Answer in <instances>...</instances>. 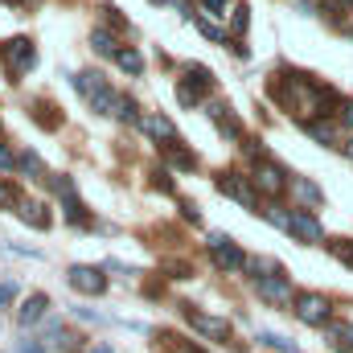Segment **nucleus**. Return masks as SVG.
<instances>
[{"label":"nucleus","instance_id":"f257e3e1","mask_svg":"<svg viewBox=\"0 0 353 353\" xmlns=\"http://www.w3.org/2000/svg\"><path fill=\"white\" fill-rule=\"evenodd\" d=\"M214 185H218V193H226V197L239 201L243 210H259V189H255V181H251L247 173L222 169V173L214 176Z\"/></svg>","mask_w":353,"mask_h":353},{"label":"nucleus","instance_id":"f03ea898","mask_svg":"<svg viewBox=\"0 0 353 353\" xmlns=\"http://www.w3.org/2000/svg\"><path fill=\"white\" fill-rule=\"evenodd\" d=\"M74 87H79V94L87 99L99 115H115V107H119V94L103 83V74H90V70H87V74H74Z\"/></svg>","mask_w":353,"mask_h":353},{"label":"nucleus","instance_id":"7ed1b4c3","mask_svg":"<svg viewBox=\"0 0 353 353\" xmlns=\"http://www.w3.org/2000/svg\"><path fill=\"white\" fill-rule=\"evenodd\" d=\"M4 66H8L12 79L29 74V70L37 66V50H33V41H29V37H12V41L4 46Z\"/></svg>","mask_w":353,"mask_h":353},{"label":"nucleus","instance_id":"20e7f679","mask_svg":"<svg viewBox=\"0 0 353 353\" xmlns=\"http://www.w3.org/2000/svg\"><path fill=\"white\" fill-rule=\"evenodd\" d=\"M296 316H300L304 325H329L333 304H329V296H321V292H304V296H296Z\"/></svg>","mask_w":353,"mask_h":353},{"label":"nucleus","instance_id":"39448f33","mask_svg":"<svg viewBox=\"0 0 353 353\" xmlns=\"http://www.w3.org/2000/svg\"><path fill=\"white\" fill-rule=\"evenodd\" d=\"M185 321H189L201 337H210V341H230V321H226V316H210V312H197L193 304H185Z\"/></svg>","mask_w":353,"mask_h":353},{"label":"nucleus","instance_id":"423d86ee","mask_svg":"<svg viewBox=\"0 0 353 353\" xmlns=\"http://www.w3.org/2000/svg\"><path fill=\"white\" fill-rule=\"evenodd\" d=\"M210 259L214 267H222V271H239V267H247V255L234 247V239H226V234H210Z\"/></svg>","mask_w":353,"mask_h":353},{"label":"nucleus","instance_id":"0eeeda50","mask_svg":"<svg viewBox=\"0 0 353 353\" xmlns=\"http://www.w3.org/2000/svg\"><path fill=\"white\" fill-rule=\"evenodd\" d=\"M251 181H255V189L267 193V197H279V193L288 189V173H283L275 161H263V157H259V165H255V176H251Z\"/></svg>","mask_w":353,"mask_h":353},{"label":"nucleus","instance_id":"6e6552de","mask_svg":"<svg viewBox=\"0 0 353 353\" xmlns=\"http://www.w3.org/2000/svg\"><path fill=\"white\" fill-rule=\"evenodd\" d=\"M70 288L74 292H83V296H103L107 292V275L99 271V267H87V263H79V267H70Z\"/></svg>","mask_w":353,"mask_h":353},{"label":"nucleus","instance_id":"1a4fd4ad","mask_svg":"<svg viewBox=\"0 0 353 353\" xmlns=\"http://www.w3.org/2000/svg\"><path fill=\"white\" fill-rule=\"evenodd\" d=\"M288 230H292L300 243H321V239H325V226H321L316 214H308V210H292V214H288Z\"/></svg>","mask_w":353,"mask_h":353},{"label":"nucleus","instance_id":"9d476101","mask_svg":"<svg viewBox=\"0 0 353 353\" xmlns=\"http://www.w3.org/2000/svg\"><path fill=\"white\" fill-rule=\"evenodd\" d=\"M255 288H259V296H263L267 304H292V283H288L283 271H275V275H259Z\"/></svg>","mask_w":353,"mask_h":353},{"label":"nucleus","instance_id":"9b49d317","mask_svg":"<svg viewBox=\"0 0 353 353\" xmlns=\"http://www.w3.org/2000/svg\"><path fill=\"white\" fill-rule=\"evenodd\" d=\"M21 210V222H29V226H37V230H50L54 226V214H50V205H41V201H17Z\"/></svg>","mask_w":353,"mask_h":353},{"label":"nucleus","instance_id":"f8f14e48","mask_svg":"<svg viewBox=\"0 0 353 353\" xmlns=\"http://www.w3.org/2000/svg\"><path fill=\"white\" fill-rule=\"evenodd\" d=\"M46 308H50V300H46L41 292H33V296H29V300L21 304V312H17V321H21V325L29 329V325H37V321L46 316Z\"/></svg>","mask_w":353,"mask_h":353},{"label":"nucleus","instance_id":"ddd939ff","mask_svg":"<svg viewBox=\"0 0 353 353\" xmlns=\"http://www.w3.org/2000/svg\"><path fill=\"white\" fill-rule=\"evenodd\" d=\"M140 123H144V132H148L152 140H169V144H176V128H173V119H165V115H144Z\"/></svg>","mask_w":353,"mask_h":353},{"label":"nucleus","instance_id":"4468645a","mask_svg":"<svg viewBox=\"0 0 353 353\" xmlns=\"http://www.w3.org/2000/svg\"><path fill=\"white\" fill-rule=\"evenodd\" d=\"M165 161H169L173 169H181V173L197 169V157H193V152H185V148H181V140H176V144H165Z\"/></svg>","mask_w":353,"mask_h":353},{"label":"nucleus","instance_id":"2eb2a0df","mask_svg":"<svg viewBox=\"0 0 353 353\" xmlns=\"http://www.w3.org/2000/svg\"><path fill=\"white\" fill-rule=\"evenodd\" d=\"M157 353H201L193 341H185V337H176V333H161L157 337Z\"/></svg>","mask_w":353,"mask_h":353},{"label":"nucleus","instance_id":"dca6fc26","mask_svg":"<svg viewBox=\"0 0 353 353\" xmlns=\"http://www.w3.org/2000/svg\"><path fill=\"white\" fill-rule=\"evenodd\" d=\"M210 115H214V123H218V128H222L226 136H234V140L243 136V128H239V119L230 115V107H222V103H214V107H210Z\"/></svg>","mask_w":353,"mask_h":353},{"label":"nucleus","instance_id":"f3484780","mask_svg":"<svg viewBox=\"0 0 353 353\" xmlns=\"http://www.w3.org/2000/svg\"><path fill=\"white\" fill-rule=\"evenodd\" d=\"M90 46H94V54H103V58H115V54H119V41H115V33H107V29H94V33H90Z\"/></svg>","mask_w":353,"mask_h":353},{"label":"nucleus","instance_id":"a211bd4d","mask_svg":"<svg viewBox=\"0 0 353 353\" xmlns=\"http://www.w3.org/2000/svg\"><path fill=\"white\" fill-rule=\"evenodd\" d=\"M329 341H333V350L341 353H353V325H329Z\"/></svg>","mask_w":353,"mask_h":353},{"label":"nucleus","instance_id":"6ab92c4d","mask_svg":"<svg viewBox=\"0 0 353 353\" xmlns=\"http://www.w3.org/2000/svg\"><path fill=\"white\" fill-rule=\"evenodd\" d=\"M46 341H50V353H70L74 350V337H70L62 325H50V337H46Z\"/></svg>","mask_w":353,"mask_h":353},{"label":"nucleus","instance_id":"aec40b11","mask_svg":"<svg viewBox=\"0 0 353 353\" xmlns=\"http://www.w3.org/2000/svg\"><path fill=\"white\" fill-rule=\"evenodd\" d=\"M304 132H308L312 140H321V144H329V148H333V140H337V132H333V123H321V119H304Z\"/></svg>","mask_w":353,"mask_h":353},{"label":"nucleus","instance_id":"412c9836","mask_svg":"<svg viewBox=\"0 0 353 353\" xmlns=\"http://www.w3.org/2000/svg\"><path fill=\"white\" fill-rule=\"evenodd\" d=\"M185 79H189L197 90H210V87H214V74H210V66H185Z\"/></svg>","mask_w":353,"mask_h":353},{"label":"nucleus","instance_id":"4be33fe9","mask_svg":"<svg viewBox=\"0 0 353 353\" xmlns=\"http://www.w3.org/2000/svg\"><path fill=\"white\" fill-rule=\"evenodd\" d=\"M292 189H296V197H300V201H308V205H316V201H321V189H316L312 181H304V176H296V181H292Z\"/></svg>","mask_w":353,"mask_h":353},{"label":"nucleus","instance_id":"5701e85b","mask_svg":"<svg viewBox=\"0 0 353 353\" xmlns=\"http://www.w3.org/2000/svg\"><path fill=\"white\" fill-rule=\"evenodd\" d=\"M176 99H181V107H197V103H201V90L193 87L189 79H181V83H176Z\"/></svg>","mask_w":353,"mask_h":353},{"label":"nucleus","instance_id":"b1692460","mask_svg":"<svg viewBox=\"0 0 353 353\" xmlns=\"http://www.w3.org/2000/svg\"><path fill=\"white\" fill-rule=\"evenodd\" d=\"M115 62H119L128 74H140V70H144V58H140L136 50H119V54H115Z\"/></svg>","mask_w":353,"mask_h":353},{"label":"nucleus","instance_id":"393cba45","mask_svg":"<svg viewBox=\"0 0 353 353\" xmlns=\"http://www.w3.org/2000/svg\"><path fill=\"white\" fill-rule=\"evenodd\" d=\"M54 107L50 103H33V119L41 123V128H58V115H50Z\"/></svg>","mask_w":353,"mask_h":353},{"label":"nucleus","instance_id":"a878e982","mask_svg":"<svg viewBox=\"0 0 353 353\" xmlns=\"http://www.w3.org/2000/svg\"><path fill=\"white\" fill-rule=\"evenodd\" d=\"M247 25H251V8H247V4H239V8H234V17H230V29H234V33H247Z\"/></svg>","mask_w":353,"mask_h":353},{"label":"nucleus","instance_id":"bb28decb","mask_svg":"<svg viewBox=\"0 0 353 353\" xmlns=\"http://www.w3.org/2000/svg\"><path fill=\"white\" fill-rule=\"evenodd\" d=\"M17 169H21V173H33V176H41V161H37L33 152H21V157H17Z\"/></svg>","mask_w":353,"mask_h":353},{"label":"nucleus","instance_id":"cd10ccee","mask_svg":"<svg viewBox=\"0 0 353 353\" xmlns=\"http://www.w3.org/2000/svg\"><path fill=\"white\" fill-rule=\"evenodd\" d=\"M115 119L132 123V119H136V103H132V99H119V107H115Z\"/></svg>","mask_w":353,"mask_h":353},{"label":"nucleus","instance_id":"c85d7f7f","mask_svg":"<svg viewBox=\"0 0 353 353\" xmlns=\"http://www.w3.org/2000/svg\"><path fill=\"white\" fill-rule=\"evenodd\" d=\"M259 341H263V345H271V350H288V353H292V341H288V337H275V333H259Z\"/></svg>","mask_w":353,"mask_h":353},{"label":"nucleus","instance_id":"c756f323","mask_svg":"<svg viewBox=\"0 0 353 353\" xmlns=\"http://www.w3.org/2000/svg\"><path fill=\"white\" fill-rule=\"evenodd\" d=\"M17 201H21V197H17V189H12L8 181H0V210H4V205H17Z\"/></svg>","mask_w":353,"mask_h":353},{"label":"nucleus","instance_id":"7c9ffc66","mask_svg":"<svg viewBox=\"0 0 353 353\" xmlns=\"http://www.w3.org/2000/svg\"><path fill=\"white\" fill-rule=\"evenodd\" d=\"M201 12H210V17H226V0H201Z\"/></svg>","mask_w":353,"mask_h":353},{"label":"nucleus","instance_id":"2f4dec72","mask_svg":"<svg viewBox=\"0 0 353 353\" xmlns=\"http://www.w3.org/2000/svg\"><path fill=\"white\" fill-rule=\"evenodd\" d=\"M193 25H197V29H201L205 37H214V41H222V33H218V29H214L210 21H201V17H193Z\"/></svg>","mask_w":353,"mask_h":353},{"label":"nucleus","instance_id":"473e14b6","mask_svg":"<svg viewBox=\"0 0 353 353\" xmlns=\"http://www.w3.org/2000/svg\"><path fill=\"white\" fill-rule=\"evenodd\" d=\"M0 169H4V173H12V169H17V157H12L4 144H0Z\"/></svg>","mask_w":353,"mask_h":353},{"label":"nucleus","instance_id":"72a5a7b5","mask_svg":"<svg viewBox=\"0 0 353 353\" xmlns=\"http://www.w3.org/2000/svg\"><path fill=\"white\" fill-rule=\"evenodd\" d=\"M337 119H341L345 128H353V103H341V111H337Z\"/></svg>","mask_w":353,"mask_h":353},{"label":"nucleus","instance_id":"f704fd0d","mask_svg":"<svg viewBox=\"0 0 353 353\" xmlns=\"http://www.w3.org/2000/svg\"><path fill=\"white\" fill-rule=\"evenodd\" d=\"M21 353H46V345H37L33 337H25V341H21Z\"/></svg>","mask_w":353,"mask_h":353},{"label":"nucleus","instance_id":"c9c22d12","mask_svg":"<svg viewBox=\"0 0 353 353\" xmlns=\"http://www.w3.org/2000/svg\"><path fill=\"white\" fill-rule=\"evenodd\" d=\"M152 185H157L161 193H173V181H169V176H165V173H157V181H152Z\"/></svg>","mask_w":353,"mask_h":353},{"label":"nucleus","instance_id":"e433bc0d","mask_svg":"<svg viewBox=\"0 0 353 353\" xmlns=\"http://www.w3.org/2000/svg\"><path fill=\"white\" fill-rule=\"evenodd\" d=\"M12 296H17V288H12V283H0V304H8Z\"/></svg>","mask_w":353,"mask_h":353},{"label":"nucleus","instance_id":"4c0bfd02","mask_svg":"<svg viewBox=\"0 0 353 353\" xmlns=\"http://www.w3.org/2000/svg\"><path fill=\"white\" fill-rule=\"evenodd\" d=\"M181 214H185L189 222H197V205H189V201H181Z\"/></svg>","mask_w":353,"mask_h":353},{"label":"nucleus","instance_id":"58836bf2","mask_svg":"<svg viewBox=\"0 0 353 353\" xmlns=\"http://www.w3.org/2000/svg\"><path fill=\"white\" fill-rule=\"evenodd\" d=\"M90 353H111V350H107V345H94V350H90Z\"/></svg>","mask_w":353,"mask_h":353},{"label":"nucleus","instance_id":"ea45409f","mask_svg":"<svg viewBox=\"0 0 353 353\" xmlns=\"http://www.w3.org/2000/svg\"><path fill=\"white\" fill-rule=\"evenodd\" d=\"M345 152H350V157H353V140H350V144H345Z\"/></svg>","mask_w":353,"mask_h":353},{"label":"nucleus","instance_id":"a19ab883","mask_svg":"<svg viewBox=\"0 0 353 353\" xmlns=\"http://www.w3.org/2000/svg\"><path fill=\"white\" fill-rule=\"evenodd\" d=\"M148 4H169V0H148Z\"/></svg>","mask_w":353,"mask_h":353}]
</instances>
